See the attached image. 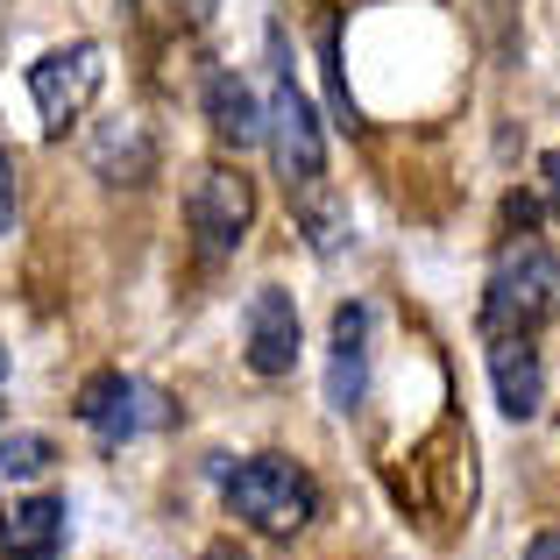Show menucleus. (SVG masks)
<instances>
[{
	"label": "nucleus",
	"instance_id": "f257e3e1",
	"mask_svg": "<svg viewBox=\"0 0 560 560\" xmlns=\"http://www.w3.org/2000/svg\"><path fill=\"white\" fill-rule=\"evenodd\" d=\"M220 497L228 511L262 539H299L319 518V482L305 476L291 454H248V462L220 468Z\"/></svg>",
	"mask_w": 560,
	"mask_h": 560
},
{
	"label": "nucleus",
	"instance_id": "f03ea898",
	"mask_svg": "<svg viewBox=\"0 0 560 560\" xmlns=\"http://www.w3.org/2000/svg\"><path fill=\"white\" fill-rule=\"evenodd\" d=\"M560 313V256L539 234L504 242L490 284H482V334H539Z\"/></svg>",
	"mask_w": 560,
	"mask_h": 560
},
{
	"label": "nucleus",
	"instance_id": "7ed1b4c3",
	"mask_svg": "<svg viewBox=\"0 0 560 560\" xmlns=\"http://www.w3.org/2000/svg\"><path fill=\"white\" fill-rule=\"evenodd\" d=\"M270 50H277V65H270V93H262V142H270V156H277V178L291 191H313L327 178V128H319L305 85L291 79L284 43L270 36Z\"/></svg>",
	"mask_w": 560,
	"mask_h": 560
},
{
	"label": "nucleus",
	"instance_id": "20e7f679",
	"mask_svg": "<svg viewBox=\"0 0 560 560\" xmlns=\"http://www.w3.org/2000/svg\"><path fill=\"white\" fill-rule=\"evenodd\" d=\"M185 228L206 262L234 256L248 242V228H256V178L242 164H199L185 191Z\"/></svg>",
	"mask_w": 560,
	"mask_h": 560
},
{
	"label": "nucleus",
	"instance_id": "39448f33",
	"mask_svg": "<svg viewBox=\"0 0 560 560\" xmlns=\"http://www.w3.org/2000/svg\"><path fill=\"white\" fill-rule=\"evenodd\" d=\"M79 425L100 440V447H128V440L156 433V425H171V397L156 390V383L128 376V370H100L79 383Z\"/></svg>",
	"mask_w": 560,
	"mask_h": 560
},
{
	"label": "nucleus",
	"instance_id": "423d86ee",
	"mask_svg": "<svg viewBox=\"0 0 560 560\" xmlns=\"http://www.w3.org/2000/svg\"><path fill=\"white\" fill-rule=\"evenodd\" d=\"M100 85H107V50H100V43L43 50L36 65H28V100H36V114H43V136H65L100 100Z\"/></svg>",
	"mask_w": 560,
	"mask_h": 560
},
{
	"label": "nucleus",
	"instance_id": "0eeeda50",
	"mask_svg": "<svg viewBox=\"0 0 560 560\" xmlns=\"http://www.w3.org/2000/svg\"><path fill=\"white\" fill-rule=\"evenodd\" d=\"M242 341L256 376H291L299 370V305L284 284H256L242 305Z\"/></svg>",
	"mask_w": 560,
	"mask_h": 560
},
{
	"label": "nucleus",
	"instance_id": "6e6552de",
	"mask_svg": "<svg viewBox=\"0 0 560 560\" xmlns=\"http://www.w3.org/2000/svg\"><path fill=\"white\" fill-rule=\"evenodd\" d=\"M490 390L504 419H539L547 411V362H539L533 334H490Z\"/></svg>",
	"mask_w": 560,
	"mask_h": 560
},
{
	"label": "nucleus",
	"instance_id": "1a4fd4ad",
	"mask_svg": "<svg viewBox=\"0 0 560 560\" xmlns=\"http://www.w3.org/2000/svg\"><path fill=\"white\" fill-rule=\"evenodd\" d=\"M65 533H71V504L50 490L0 511V553L8 560H57L65 553Z\"/></svg>",
	"mask_w": 560,
	"mask_h": 560
},
{
	"label": "nucleus",
	"instance_id": "9d476101",
	"mask_svg": "<svg viewBox=\"0 0 560 560\" xmlns=\"http://www.w3.org/2000/svg\"><path fill=\"white\" fill-rule=\"evenodd\" d=\"M327 397H334V411H355L362 397H370V305H341V313H334Z\"/></svg>",
	"mask_w": 560,
	"mask_h": 560
},
{
	"label": "nucleus",
	"instance_id": "9b49d317",
	"mask_svg": "<svg viewBox=\"0 0 560 560\" xmlns=\"http://www.w3.org/2000/svg\"><path fill=\"white\" fill-rule=\"evenodd\" d=\"M206 121H213L220 150H256L262 142V100L242 71H213L206 79Z\"/></svg>",
	"mask_w": 560,
	"mask_h": 560
},
{
	"label": "nucleus",
	"instance_id": "f8f14e48",
	"mask_svg": "<svg viewBox=\"0 0 560 560\" xmlns=\"http://www.w3.org/2000/svg\"><path fill=\"white\" fill-rule=\"evenodd\" d=\"M93 164H100V178H107V185H142V178L156 171L150 128H142V121H114L107 136L93 142Z\"/></svg>",
	"mask_w": 560,
	"mask_h": 560
},
{
	"label": "nucleus",
	"instance_id": "ddd939ff",
	"mask_svg": "<svg viewBox=\"0 0 560 560\" xmlns=\"http://www.w3.org/2000/svg\"><path fill=\"white\" fill-rule=\"evenodd\" d=\"M57 462L50 433H0V482H28Z\"/></svg>",
	"mask_w": 560,
	"mask_h": 560
},
{
	"label": "nucleus",
	"instance_id": "4468645a",
	"mask_svg": "<svg viewBox=\"0 0 560 560\" xmlns=\"http://www.w3.org/2000/svg\"><path fill=\"white\" fill-rule=\"evenodd\" d=\"M14 213H22V178H14V156L0 150V242L14 234Z\"/></svg>",
	"mask_w": 560,
	"mask_h": 560
},
{
	"label": "nucleus",
	"instance_id": "2eb2a0df",
	"mask_svg": "<svg viewBox=\"0 0 560 560\" xmlns=\"http://www.w3.org/2000/svg\"><path fill=\"white\" fill-rule=\"evenodd\" d=\"M539 199H547V213L560 220V150L539 156Z\"/></svg>",
	"mask_w": 560,
	"mask_h": 560
},
{
	"label": "nucleus",
	"instance_id": "dca6fc26",
	"mask_svg": "<svg viewBox=\"0 0 560 560\" xmlns=\"http://www.w3.org/2000/svg\"><path fill=\"white\" fill-rule=\"evenodd\" d=\"M525 560H560V533H539L533 547H525Z\"/></svg>",
	"mask_w": 560,
	"mask_h": 560
},
{
	"label": "nucleus",
	"instance_id": "f3484780",
	"mask_svg": "<svg viewBox=\"0 0 560 560\" xmlns=\"http://www.w3.org/2000/svg\"><path fill=\"white\" fill-rule=\"evenodd\" d=\"M206 560H248V553H242V547H228V539H220V547L206 553Z\"/></svg>",
	"mask_w": 560,
	"mask_h": 560
},
{
	"label": "nucleus",
	"instance_id": "a211bd4d",
	"mask_svg": "<svg viewBox=\"0 0 560 560\" xmlns=\"http://www.w3.org/2000/svg\"><path fill=\"white\" fill-rule=\"evenodd\" d=\"M0 411H8V348H0Z\"/></svg>",
	"mask_w": 560,
	"mask_h": 560
}]
</instances>
